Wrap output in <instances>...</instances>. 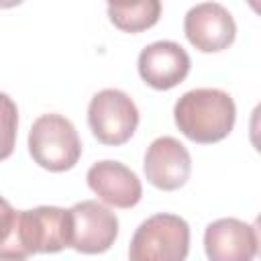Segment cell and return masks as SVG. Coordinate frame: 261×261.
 <instances>
[{
    "label": "cell",
    "mask_w": 261,
    "mask_h": 261,
    "mask_svg": "<svg viewBox=\"0 0 261 261\" xmlns=\"http://www.w3.org/2000/svg\"><path fill=\"white\" fill-rule=\"evenodd\" d=\"M88 124L102 145H124L139 126L137 104L122 90H100L90 100Z\"/></svg>",
    "instance_id": "5b68a950"
},
{
    "label": "cell",
    "mask_w": 261,
    "mask_h": 261,
    "mask_svg": "<svg viewBox=\"0 0 261 261\" xmlns=\"http://www.w3.org/2000/svg\"><path fill=\"white\" fill-rule=\"evenodd\" d=\"M16 214H18V210H14L10 206V202L0 196V257L8 255L14 224H16Z\"/></svg>",
    "instance_id": "5bb4252c"
},
{
    "label": "cell",
    "mask_w": 261,
    "mask_h": 261,
    "mask_svg": "<svg viewBox=\"0 0 261 261\" xmlns=\"http://www.w3.org/2000/svg\"><path fill=\"white\" fill-rule=\"evenodd\" d=\"M0 261H24V259H14V257H0Z\"/></svg>",
    "instance_id": "9a60e30c"
},
{
    "label": "cell",
    "mask_w": 261,
    "mask_h": 261,
    "mask_svg": "<svg viewBox=\"0 0 261 261\" xmlns=\"http://www.w3.org/2000/svg\"><path fill=\"white\" fill-rule=\"evenodd\" d=\"M237 108L228 92L196 88L186 92L173 106L175 126L194 143L210 145L226 139L234 126Z\"/></svg>",
    "instance_id": "6da1fadb"
},
{
    "label": "cell",
    "mask_w": 261,
    "mask_h": 261,
    "mask_svg": "<svg viewBox=\"0 0 261 261\" xmlns=\"http://www.w3.org/2000/svg\"><path fill=\"white\" fill-rule=\"evenodd\" d=\"M190 253L188 222L169 212L149 216L135 230L128 261H186Z\"/></svg>",
    "instance_id": "3957f363"
},
{
    "label": "cell",
    "mask_w": 261,
    "mask_h": 261,
    "mask_svg": "<svg viewBox=\"0 0 261 261\" xmlns=\"http://www.w3.org/2000/svg\"><path fill=\"white\" fill-rule=\"evenodd\" d=\"M29 153L47 171H67L82 157V141L73 122L61 114H41L29 130Z\"/></svg>",
    "instance_id": "277c9868"
},
{
    "label": "cell",
    "mask_w": 261,
    "mask_h": 261,
    "mask_svg": "<svg viewBox=\"0 0 261 261\" xmlns=\"http://www.w3.org/2000/svg\"><path fill=\"white\" fill-rule=\"evenodd\" d=\"M190 55L175 41H155L139 53V75L155 90H171L190 73Z\"/></svg>",
    "instance_id": "30bf717a"
},
{
    "label": "cell",
    "mask_w": 261,
    "mask_h": 261,
    "mask_svg": "<svg viewBox=\"0 0 261 261\" xmlns=\"http://www.w3.org/2000/svg\"><path fill=\"white\" fill-rule=\"evenodd\" d=\"M88 188L106 204L114 208H133L139 204L143 196L141 179L133 169H128L120 161H98L94 163L88 173Z\"/></svg>",
    "instance_id": "8fae6325"
},
{
    "label": "cell",
    "mask_w": 261,
    "mask_h": 261,
    "mask_svg": "<svg viewBox=\"0 0 261 261\" xmlns=\"http://www.w3.org/2000/svg\"><path fill=\"white\" fill-rule=\"evenodd\" d=\"M118 237V218L96 200H82L69 208V247L84 255L108 251Z\"/></svg>",
    "instance_id": "8992f818"
},
{
    "label": "cell",
    "mask_w": 261,
    "mask_h": 261,
    "mask_svg": "<svg viewBox=\"0 0 261 261\" xmlns=\"http://www.w3.org/2000/svg\"><path fill=\"white\" fill-rule=\"evenodd\" d=\"M188 41L202 53H218L228 49L237 37L232 14L218 2H202L188 10L184 18Z\"/></svg>",
    "instance_id": "52a82bcc"
},
{
    "label": "cell",
    "mask_w": 261,
    "mask_h": 261,
    "mask_svg": "<svg viewBox=\"0 0 261 261\" xmlns=\"http://www.w3.org/2000/svg\"><path fill=\"white\" fill-rule=\"evenodd\" d=\"M259 249L253 224L239 218H218L204 230L208 261H253Z\"/></svg>",
    "instance_id": "9c48e42d"
},
{
    "label": "cell",
    "mask_w": 261,
    "mask_h": 261,
    "mask_svg": "<svg viewBox=\"0 0 261 261\" xmlns=\"http://www.w3.org/2000/svg\"><path fill=\"white\" fill-rule=\"evenodd\" d=\"M69 247V210L59 206H37L18 210L6 257L27 259L37 253H57Z\"/></svg>",
    "instance_id": "7a4b0ae2"
},
{
    "label": "cell",
    "mask_w": 261,
    "mask_h": 261,
    "mask_svg": "<svg viewBox=\"0 0 261 261\" xmlns=\"http://www.w3.org/2000/svg\"><path fill=\"white\" fill-rule=\"evenodd\" d=\"M18 130V108L14 100L0 92V161L8 159L16 145Z\"/></svg>",
    "instance_id": "4fadbf2b"
},
{
    "label": "cell",
    "mask_w": 261,
    "mask_h": 261,
    "mask_svg": "<svg viewBox=\"0 0 261 261\" xmlns=\"http://www.w3.org/2000/svg\"><path fill=\"white\" fill-rule=\"evenodd\" d=\"M161 14L159 0H143L133 4H108L110 22L124 33H141L151 29Z\"/></svg>",
    "instance_id": "7c38bea8"
},
{
    "label": "cell",
    "mask_w": 261,
    "mask_h": 261,
    "mask_svg": "<svg viewBox=\"0 0 261 261\" xmlns=\"http://www.w3.org/2000/svg\"><path fill=\"white\" fill-rule=\"evenodd\" d=\"M145 177L151 186L163 192L179 190L192 173V157L184 143L173 137L155 139L145 153Z\"/></svg>",
    "instance_id": "ba28073f"
}]
</instances>
